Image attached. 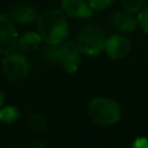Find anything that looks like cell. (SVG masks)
<instances>
[{
  "label": "cell",
  "instance_id": "obj_5",
  "mask_svg": "<svg viewBox=\"0 0 148 148\" xmlns=\"http://www.w3.org/2000/svg\"><path fill=\"white\" fill-rule=\"evenodd\" d=\"M1 68L5 77L10 81H18L25 78L29 74L30 65L23 55L21 53H8L3 59Z\"/></svg>",
  "mask_w": 148,
  "mask_h": 148
},
{
  "label": "cell",
  "instance_id": "obj_4",
  "mask_svg": "<svg viewBox=\"0 0 148 148\" xmlns=\"http://www.w3.org/2000/svg\"><path fill=\"white\" fill-rule=\"evenodd\" d=\"M75 44L81 53H84L87 56H95L104 49L105 34L99 26L87 25L78 31Z\"/></svg>",
  "mask_w": 148,
  "mask_h": 148
},
{
  "label": "cell",
  "instance_id": "obj_11",
  "mask_svg": "<svg viewBox=\"0 0 148 148\" xmlns=\"http://www.w3.org/2000/svg\"><path fill=\"white\" fill-rule=\"evenodd\" d=\"M42 36L39 33H35V31H29V33H25L21 38H18L17 40V49L21 53H30V52H34L39 48L42 43Z\"/></svg>",
  "mask_w": 148,
  "mask_h": 148
},
{
  "label": "cell",
  "instance_id": "obj_8",
  "mask_svg": "<svg viewBox=\"0 0 148 148\" xmlns=\"http://www.w3.org/2000/svg\"><path fill=\"white\" fill-rule=\"evenodd\" d=\"M110 23L116 30L121 33H130L135 30L138 26V17L135 13L130 10H117L110 16Z\"/></svg>",
  "mask_w": 148,
  "mask_h": 148
},
{
  "label": "cell",
  "instance_id": "obj_15",
  "mask_svg": "<svg viewBox=\"0 0 148 148\" xmlns=\"http://www.w3.org/2000/svg\"><path fill=\"white\" fill-rule=\"evenodd\" d=\"M87 1L94 10H103L105 8H109L116 0H87Z\"/></svg>",
  "mask_w": 148,
  "mask_h": 148
},
{
  "label": "cell",
  "instance_id": "obj_17",
  "mask_svg": "<svg viewBox=\"0 0 148 148\" xmlns=\"http://www.w3.org/2000/svg\"><path fill=\"white\" fill-rule=\"evenodd\" d=\"M133 148H148V139L144 136L136 138L133 143Z\"/></svg>",
  "mask_w": 148,
  "mask_h": 148
},
{
  "label": "cell",
  "instance_id": "obj_13",
  "mask_svg": "<svg viewBox=\"0 0 148 148\" xmlns=\"http://www.w3.org/2000/svg\"><path fill=\"white\" fill-rule=\"evenodd\" d=\"M136 17H138V26L148 35V4L139 10Z\"/></svg>",
  "mask_w": 148,
  "mask_h": 148
},
{
  "label": "cell",
  "instance_id": "obj_16",
  "mask_svg": "<svg viewBox=\"0 0 148 148\" xmlns=\"http://www.w3.org/2000/svg\"><path fill=\"white\" fill-rule=\"evenodd\" d=\"M29 120H30V123L33 125V127H35L36 130H43V129H46V118L43 117V116L40 114H33L29 117Z\"/></svg>",
  "mask_w": 148,
  "mask_h": 148
},
{
  "label": "cell",
  "instance_id": "obj_3",
  "mask_svg": "<svg viewBox=\"0 0 148 148\" xmlns=\"http://www.w3.org/2000/svg\"><path fill=\"white\" fill-rule=\"evenodd\" d=\"M48 61H59L62 64L66 73H75L81 64V51L74 42H62L57 46H49L44 51Z\"/></svg>",
  "mask_w": 148,
  "mask_h": 148
},
{
  "label": "cell",
  "instance_id": "obj_2",
  "mask_svg": "<svg viewBox=\"0 0 148 148\" xmlns=\"http://www.w3.org/2000/svg\"><path fill=\"white\" fill-rule=\"evenodd\" d=\"M88 116L95 123L101 126L116 125L121 120L122 109L117 101L109 97H95L87 105Z\"/></svg>",
  "mask_w": 148,
  "mask_h": 148
},
{
  "label": "cell",
  "instance_id": "obj_6",
  "mask_svg": "<svg viewBox=\"0 0 148 148\" xmlns=\"http://www.w3.org/2000/svg\"><path fill=\"white\" fill-rule=\"evenodd\" d=\"M18 34L12 18L0 13V55H8L16 48Z\"/></svg>",
  "mask_w": 148,
  "mask_h": 148
},
{
  "label": "cell",
  "instance_id": "obj_12",
  "mask_svg": "<svg viewBox=\"0 0 148 148\" xmlns=\"http://www.w3.org/2000/svg\"><path fill=\"white\" fill-rule=\"evenodd\" d=\"M20 118V110L17 107L10 105L0 109V121L4 123H13Z\"/></svg>",
  "mask_w": 148,
  "mask_h": 148
},
{
  "label": "cell",
  "instance_id": "obj_19",
  "mask_svg": "<svg viewBox=\"0 0 148 148\" xmlns=\"http://www.w3.org/2000/svg\"><path fill=\"white\" fill-rule=\"evenodd\" d=\"M3 104H4V94H3V92H0V108H1Z\"/></svg>",
  "mask_w": 148,
  "mask_h": 148
},
{
  "label": "cell",
  "instance_id": "obj_10",
  "mask_svg": "<svg viewBox=\"0 0 148 148\" xmlns=\"http://www.w3.org/2000/svg\"><path fill=\"white\" fill-rule=\"evenodd\" d=\"M61 9L74 18H90L94 13L87 0H61Z\"/></svg>",
  "mask_w": 148,
  "mask_h": 148
},
{
  "label": "cell",
  "instance_id": "obj_1",
  "mask_svg": "<svg viewBox=\"0 0 148 148\" xmlns=\"http://www.w3.org/2000/svg\"><path fill=\"white\" fill-rule=\"evenodd\" d=\"M38 33L49 46H57L69 36V21L62 9H48L38 17Z\"/></svg>",
  "mask_w": 148,
  "mask_h": 148
},
{
  "label": "cell",
  "instance_id": "obj_14",
  "mask_svg": "<svg viewBox=\"0 0 148 148\" xmlns=\"http://www.w3.org/2000/svg\"><path fill=\"white\" fill-rule=\"evenodd\" d=\"M121 4H122L123 9L138 13L144 7V0H121Z\"/></svg>",
  "mask_w": 148,
  "mask_h": 148
},
{
  "label": "cell",
  "instance_id": "obj_7",
  "mask_svg": "<svg viewBox=\"0 0 148 148\" xmlns=\"http://www.w3.org/2000/svg\"><path fill=\"white\" fill-rule=\"evenodd\" d=\"M104 49L112 60H121L127 56L130 51V42L123 35H110L105 39Z\"/></svg>",
  "mask_w": 148,
  "mask_h": 148
},
{
  "label": "cell",
  "instance_id": "obj_9",
  "mask_svg": "<svg viewBox=\"0 0 148 148\" xmlns=\"http://www.w3.org/2000/svg\"><path fill=\"white\" fill-rule=\"evenodd\" d=\"M9 14L16 22L21 23V25H30L38 21V12L36 9L30 4L26 3H18L10 7Z\"/></svg>",
  "mask_w": 148,
  "mask_h": 148
},
{
  "label": "cell",
  "instance_id": "obj_18",
  "mask_svg": "<svg viewBox=\"0 0 148 148\" xmlns=\"http://www.w3.org/2000/svg\"><path fill=\"white\" fill-rule=\"evenodd\" d=\"M34 148H46V143H43V142H39V143H36Z\"/></svg>",
  "mask_w": 148,
  "mask_h": 148
}]
</instances>
